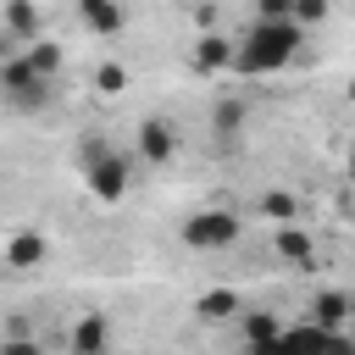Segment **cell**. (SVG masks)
<instances>
[{
    "mask_svg": "<svg viewBox=\"0 0 355 355\" xmlns=\"http://www.w3.org/2000/svg\"><path fill=\"white\" fill-rule=\"evenodd\" d=\"M300 44H305V33L294 28V17L288 22H250V33L244 39H233V72L239 78H272V72H283L294 55H300Z\"/></svg>",
    "mask_w": 355,
    "mask_h": 355,
    "instance_id": "obj_1",
    "label": "cell"
},
{
    "mask_svg": "<svg viewBox=\"0 0 355 355\" xmlns=\"http://www.w3.org/2000/svg\"><path fill=\"white\" fill-rule=\"evenodd\" d=\"M78 172H83V189H89L100 205H122L128 189H133V161H128L116 144H105L100 133L78 144Z\"/></svg>",
    "mask_w": 355,
    "mask_h": 355,
    "instance_id": "obj_2",
    "label": "cell"
},
{
    "mask_svg": "<svg viewBox=\"0 0 355 355\" xmlns=\"http://www.w3.org/2000/svg\"><path fill=\"white\" fill-rule=\"evenodd\" d=\"M239 239H244V216H239L233 205H205V211L183 216V244L200 250V255H222V250H233Z\"/></svg>",
    "mask_w": 355,
    "mask_h": 355,
    "instance_id": "obj_3",
    "label": "cell"
},
{
    "mask_svg": "<svg viewBox=\"0 0 355 355\" xmlns=\"http://www.w3.org/2000/svg\"><path fill=\"white\" fill-rule=\"evenodd\" d=\"M50 94H55V83H44V78L28 67V55L0 61V100H6L11 111H44Z\"/></svg>",
    "mask_w": 355,
    "mask_h": 355,
    "instance_id": "obj_4",
    "label": "cell"
},
{
    "mask_svg": "<svg viewBox=\"0 0 355 355\" xmlns=\"http://www.w3.org/2000/svg\"><path fill=\"white\" fill-rule=\"evenodd\" d=\"M178 150H183V139H178V128H172L166 116H144V122L133 128V155H139L144 166H172Z\"/></svg>",
    "mask_w": 355,
    "mask_h": 355,
    "instance_id": "obj_5",
    "label": "cell"
},
{
    "mask_svg": "<svg viewBox=\"0 0 355 355\" xmlns=\"http://www.w3.org/2000/svg\"><path fill=\"white\" fill-rule=\"evenodd\" d=\"M0 261H6L11 272H33V266H44V261H50V239H44L39 227H17V233H6Z\"/></svg>",
    "mask_w": 355,
    "mask_h": 355,
    "instance_id": "obj_6",
    "label": "cell"
},
{
    "mask_svg": "<svg viewBox=\"0 0 355 355\" xmlns=\"http://www.w3.org/2000/svg\"><path fill=\"white\" fill-rule=\"evenodd\" d=\"M349 316H355V300L344 294V288H322V294H311V311H305V322L311 327H322V333H344L349 327Z\"/></svg>",
    "mask_w": 355,
    "mask_h": 355,
    "instance_id": "obj_7",
    "label": "cell"
},
{
    "mask_svg": "<svg viewBox=\"0 0 355 355\" xmlns=\"http://www.w3.org/2000/svg\"><path fill=\"white\" fill-rule=\"evenodd\" d=\"M189 67H194L200 78L233 72V39H227V33H200V39L189 44Z\"/></svg>",
    "mask_w": 355,
    "mask_h": 355,
    "instance_id": "obj_8",
    "label": "cell"
},
{
    "mask_svg": "<svg viewBox=\"0 0 355 355\" xmlns=\"http://www.w3.org/2000/svg\"><path fill=\"white\" fill-rule=\"evenodd\" d=\"M0 33L17 39V44L28 50L33 39H44V11L28 6V0H11V6H0Z\"/></svg>",
    "mask_w": 355,
    "mask_h": 355,
    "instance_id": "obj_9",
    "label": "cell"
},
{
    "mask_svg": "<svg viewBox=\"0 0 355 355\" xmlns=\"http://www.w3.org/2000/svg\"><path fill=\"white\" fill-rule=\"evenodd\" d=\"M78 22H83L94 39H111V33L128 28V11H122L116 0H83V6H78Z\"/></svg>",
    "mask_w": 355,
    "mask_h": 355,
    "instance_id": "obj_10",
    "label": "cell"
},
{
    "mask_svg": "<svg viewBox=\"0 0 355 355\" xmlns=\"http://www.w3.org/2000/svg\"><path fill=\"white\" fill-rule=\"evenodd\" d=\"M272 250L283 255V261H294V266H316V239L294 222V227H277L272 233Z\"/></svg>",
    "mask_w": 355,
    "mask_h": 355,
    "instance_id": "obj_11",
    "label": "cell"
},
{
    "mask_svg": "<svg viewBox=\"0 0 355 355\" xmlns=\"http://www.w3.org/2000/svg\"><path fill=\"white\" fill-rule=\"evenodd\" d=\"M239 322H244V349H250V355H261V349H272V344L283 338V322H277L272 311H244Z\"/></svg>",
    "mask_w": 355,
    "mask_h": 355,
    "instance_id": "obj_12",
    "label": "cell"
},
{
    "mask_svg": "<svg viewBox=\"0 0 355 355\" xmlns=\"http://www.w3.org/2000/svg\"><path fill=\"white\" fill-rule=\"evenodd\" d=\"M105 333H111V327H105V316H100V311L78 316V322H72V355H105V349H111V344H105Z\"/></svg>",
    "mask_w": 355,
    "mask_h": 355,
    "instance_id": "obj_13",
    "label": "cell"
},
{
    "mask_svg": "<svg viewBox=\"0 0 355 355\" xmlns=\"http://www.w3.org/2000/svg\"><path fill=\"white\" fill-rule=\"evenodd\" d=\"M194 316H200L205 327H216V322H233V316H239V294H233V288H205V294L194 300Z\"/></svg>",
    "mask_w": 355,
    "mask_h": 355,
    "instance_id": "obj_14",
    "label": "cell"
},
{
    "mask_svg": "<svg viewBox=\"0 0 355 355\" xmlns=\"http://www.w3.org/2000/svg\"><path fill=\"white\" fill-rule=\"evenodd\" d=\"M22 55H28V67H33L44 83H55V78H61V44H55V39H33Z\"/></svg>",
    "mask_w": 355,
    "mask_h": 355,
    "instance_id": "obj_15",
    "label": "cell"
},
{
    "mask_svg": "<svg viewBox=\"0 0 355 355\" xmlns=\"http://www.w3.org/2000/svg\"><path fill=\"white\" fill-rule=\"evenodd\" d=\"M89 83H94V94H100V100H116V94L133 83V72H128L122 61H100V67L89 72Z\"/></svg>",
    "mask_w": 355,
    "mask_h": 355,
    "instance_id": "obj_16",
    "label": "cell"
},
{
    "mask_svg": "<svg viewBox=\"0 0 355 355\" xmlns=\"http://www.w3.org/2000/svg\"><path fill=\"white\" fill-rule=\"evenodd\" d=\"M261 216L277 222V227H294V222H300V200H294L288 189H266V194H261Z\"/></svg>",
    "mask_w": 355,
    "mask_h": 355,
    "instance_id": "obj_17",
    "label": "cell"
},
{
    "mask_svg": "<svg viewBox=\"0 0 355 355\" xmlns=\"http://www.w3.org/2000/svg\"><path fill=\"white\" fill-rule=\"evenodd\" d=\"M211 128H216V139H233V133L244 128V100H239V94L216 100V111H211Z\"/></svg>",
    "mask_w": 355,
    "mask_h": 355,
    "instance_id": "obj_18",
    "label": "cell"
},
{
    "mask_svg": "<svg viewBox=\"0 0 355 355\" xmlns=\"http://www.w3.org/2000/svg\"><path fill=\"white\" fill-rule=\"evenodd\" d=\"M316 22H327V0H294V28L305 33V28H316Z\"/></svg>",
    "mask_w": 355,
    "mask_h": 355,
    "instance_id": "obj_19",
    "label": "cell"
},
{
    "mask_svg": "<svg viewBox=\"0 0 355 355\" xmlns=\"http://www.w3.org/2000/svg\"><path fill=\"white\" fill-rule=\"evenodd\" d=\"M0 355H44L39 338H0Z\"/></svg>",
    "mask_w": 355,
    "mask_h": 355,
    "instance_id": "obj_20",
    "label": "cell"
},
{
    "mask_svg": "<svg viewBox=\"0 0 355 355\" xmlns=\"http://www.w3.org/2000/svg\"><path fill=\"white\" fill-rule=\"evenodd\" d=\"M333 355H355V344H349V338L338 333V344H333Z\"/></svg>",
    "mask_w": 355,
    "mask_h": 355,
    "instance_id": "obj_21",
    "label": "cell"
},
{
    "mask_svg": "<svg viewBox=\"0 0 355 355\" xmlns=\"http://www.w3.org/2000/svg\"><path fill=\"white\" fill-rule=\"evenodd\" d=\"M349 178H355V144H349Z\"/></svg>",
    "mask_w": 355,
    "mask_h": 355,
    "instance_id": "obj_22",
    "label": "cell"
},
{
    "mask_svg": "<svg viewBox=\"0 0 355 355\" xmlns=\"http://www.w3.org/2000/svg\"><path fill=\"white\" fill-rule=\"evenodd\" d=\"M349 94H355V78H349Z\"/></svg>",
    "mask_w": 355,
    "mask_h": 355,
    "instance_id": "obj_23",
    "label": "cell"
},
{
    "mask_svg": "<svg viewBox=\"0 0 355 355\" xmlns=\"http://www.w3.org/2000/svg\"><path fill=\"white\" fill-rule=\"evenodd\" d=\"M239 355H250V349H239Z\"/></svg>",
    "mask_w": 355,
    "mask_h": 355,
    "instance_id": "obj_24",
    "label": "cell"
},
{
    "mask_svg": "<svg viewBox=\"0 0 355 355\" xmlns=\"http://www.w3.org/2000/svg\"><path fill=\"white\" fill-rule=\"evenodd\" d=\"M105 355H111V349H105Z\"/></svg>",
    "mask_w": 355,
    "mask_h": 355,
    "instance_id": "obj_25",
    "label": "cell"
}]
</instances>
